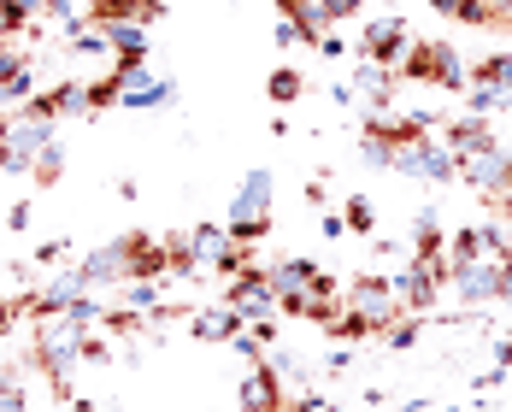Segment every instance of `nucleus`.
Segmentation results:
<instances>
[{"mask_svg": "<svg viewBox=\"0 0 512 412\" xmlns=\"http://www.w3.org/2000/svg\"><path fill=\"white\" fill-rule=\"evenodd\" d=\"M189 254H195V265L224 271V277H236V271L248 265V248H236L224 224H195V230H189Z\"/></svg>", "mask_w": 512, "mask_h": 412, "instance_id": "obj_8", "label": "nucleus"}, {"mask_svg": "<svg viewBox=\"0 0 512 412\" xmlns=\"http://www.w3.org/2000/svg\"><path fill=\"white\" fill-rule=\"evenodd\" d=\"M0 412H30V395L12 371H0Z\"/></svg>", "mask_w": 512, "mask_h": 412, "instance_id": "obj_31", "label": "nucleus"}, {"mask_svg": "<svg viewBox=\"0 0 512 412\" xmlns=\"http://www.w3.org/2000/svg\"><path fill=\"white\" fill-rule=\"evenodd\" d=\"M412 242H418V254H448V230H442L436 206H418V218H412Z\"/></svg>", "mask_w": 512, "mask_h": 412, "instance_id": "obj_23", "label": "nucleus"}, {"mask_svg": "<svg viewBox=\"0 0 512 412\" xmlns=\"http://www.w3.org/2000/svg\"><path fill=\"white\" fill-rule=\"evenodd\" d=\"M130 254H136V236H118V242H106L95 254L77 259V277H83V289H106V283H130Z\"/></svg>", "mask_w": 512, "mask_h": 412, "instance_id": "obj_10", "label": "nucleus"}, {"mask_svg": "<svg viewBox=\"0 0 512 412\" xmlns=\"http://www.w3.org/2000/svg\"><path fill=\"white\" fill-rule=\"evenodd\" d=\"M342 218H348V230H354V236H371V230H377V206H371V195H354Z\"/></svg>", "mask_w": 512, "mask_h": 412, "instance_id": "obj_29", "label": "nucleus"}, {"mask_svg": "<svg viewBox=\"0 0 512 412\" xmlns=\"http://www.w3.org/2000/svg\"><path fill=\"white\" fill-rule=\"evenodd\" d=\"M318 412H342V407H330V401H324V407H318Z\"/></svg>", "mask_w": 512, "mask_h": 412, "instance_id": "obj_46", "label": "nucleus"}, {"mask_svg": "<svg viewBox=\"0 0 512 412\" xmlns=\"http://www.w3.org/2000/svg\"><path fill=\"white\" fill-rule=\"evenodd\" d=\"M271 36H277V48H295V42H301V30H295V18H283V12H277V30H271Z\"/></svg>", "mask_w": 512, "mask_h": 412, "instance_id": "obj_39", "label": "nucleus"}, {"mask_svg": "<svg viewBox=\"0 0 512 412\" xmlns=\"http://www.w3.org/2000/svg\"><path fill=\"white\" fill-rule=\"evenodd\" d=\"M30 218H36V212H30V201H12V206H6V230H30Z\"/></svg>", "mask_w": 512, "mask_h": 412, "instance_id": "obj_38", "label": "nucleus"}, {"mask_svg": "<svg viewBox=\"0 0 512 412\" xmlns=\"http://www.w3.org/2000/svg\"><path fill=\"white\" fill-rule=\"evenodd\" d=\"M507 177H512V154L495 142V148H483V154H465L460 159V183L465 189H477V195H507Z\"/></svg>", "mask_w": 512, "mask_h": 412, "instance_id": "obj_12", "label": "nucleus"}, {"mask_svg": "<svg viewBox=\"0 0 512 412\" xmlns=\"http://www.w3.org/2000/svg\"><path fill=\"white\" fill-rule=\"evenodd\" d=\"M224 301L242 312L248 324H265V318H277V289H271V271H254V265H242V271L230 277Z\"/></svg>", "mask_w": 512, "mask_h": 412, "instance_id": "obj_7", "label": "nucleus"}, {"mask_svg": "<svg viewBox=\"0 0 512 412\" xmlns=\"http://www.w3.org/2000/svg\"><path fill=\"white\" fill-rule=\"evenodd\" d=\"M389 171H401V177H418V183H436V189H448V183H460V159L448 142H436V136H401L395 142V165Z\"/></svg>", "mask_w": 512, "mask_h": 412, "instance_id": "obj_4", "label": "nucleus"}, {"mask_svg": "<svg viewBox=\"0 0 512 412\" xmlns=\"http://www.w3.org/2000/svg\"><path fill=\"white\" fill-rule=\"evenodd\" d=\"M483 242H489V254L495 259H512V201L501 195V206L483 218Z\"/></svg>", "mask_w": 512, "mask_h": 412, "instance_id": "obj_22", "label": "nucleus"}, {"mask_svg": "<svg viewBox=\"0 0 512 412\" xmlns=\"http://www.w3.org/2000/svg\"><path fill=\"white\" fill-rule=\"evenodd\" d=\"M53 124H59V118H53L48 101L36 95V101H24L18 112H6V118H0V148H6V154L30 171V165H36V154L53 142Z\"/></svg>", "mask_w": 512, "mask_h": 412, "instance_id": "obj_3", "label": "nucleus"}, {"mask_svg": "<svg viewBox=\"0 0 512 412\" xmlns=\"http://www.w3.org/2000/svg\"><path fill=\"white\" fill-rule=\"evenodd\" d=\"M265 95H271V106H295L307 95V77H301L295 65H277V71L265 77Z\"/></svg>", "mask_w": 512, "mask_h": 412, "instance_id": "obj_25", "label": "nucleus"}, {"mask_svg": "<svg viewBox=\"0 0 512 412\" xmlns=\"http://www.w3.org/2000/svg\"><path fill=\"white\" fill-rule=\"evenodd\" d=\"M507 201H512V177H507Z\"/></svg>", "mask_w": 512, "mask_h": 412, "instance_id": "obj_47", "label": "nucleus"}, {"mask_svg": "<svg viewBox=\"0 0 512 412\" xmlns=\"http://www.w3.org/2000/svg\"><path fill=\"white\" fill-rule=\"evenodd\" d=\"M236 407L242 412H289V395H283V377L271 360H254L248 377L236 383Z\"/></svg>", "mask_w": 512, "mask_h": 412, "instance_id": "obj_11", "label": "nucleus"}, {"mask_svg": "<svg viewBox=\"0 0 512 412\" xmlns=\"http://www.w3.org/2000/svg\"><path fill=\"white\" fill-rule=\"evenodd\" d=\"M112 59H148V24H101Z\"/></svg>", "mask_w": 512, "mask_h": 412, "instance_id": "obj_21", "label": "nucleus"}, {"mask_svg": "<svg viewBox=\"0 0 512 412\" xmlns=\"http://www.w3.org/2000/svg\"><path fill=\"white\" fill-rule=\"evenodd\" d=\"M165 0H89V24H154Z\"/></svg>", "mask_w": 512, "mask_h": 412, "instance_id": "obj_16", "label": "nucleus"}, {"mask_svg": "<svg viewBox=\"0 0 512 412\" xmlns=\"http://www.w3.org/2000/svg\"><path fill=\"white\" fill-rule=\"evenodd\" d=\"M359 48H365V59H377V65H401L412 48V36H407V24L401 18H365V36H359Z\"/></svg>", "mask_w": 512, "mask_h": 412, "instance_id": "obj_13", "label": "nucleus"}, {"mask_svg": "<svg viewBox=\"0 0 512 412\" xmlns=\"http://www.w3.org/2000/svg\"><path fill=\"white\" fill-rule=\"evenodd\" d=\"M436 89H448V95H465L471 89V71H465L460 48H448V42H442V59H436Z\"/></svg>", "mask_w": 512, "mask_h": 412, "instance_id": "obj_26", "label": "nucleus"}, {"mask_svg": "<svg viewBox=\"0 0 512 412\" xmlns=\"http://www.w3.org/2000/svg\"><path fill=\"white\" fill-rule=\"evenodd\" d=\"M348 307L371 324V336H383L395 318H407V307H401V295H395L389 277H359L354 289H348Z\"/></svg>", "mask_w": 512, "mask_h": 412, "instance_id": "obj_6", "label": "nucleus"}, {"mask_svg": "<svg viewBox=\"0 0 512 412\" xmlns=\"http://www.w3.org/2000/svg\"><path fill=\"white\" fill-rule=\"evenodd\" d=\"M71 53H83V59H112V42H106L101 24H77V30H71Z\"/></svg>", "mask_w": 512, "mask_h": 412, "instance_id": "obj_27", "label": "nucleus"}, {"mask_svg": "<svg viewBox=\"0 0 512 412\" xmlns=\"http://www.w3.org/2000/svg\"><path fill=\"white\" fill-rule=\"evenodd\" d=\"M430 6H436V12H460V0H430Z\"/></svg>", "mask_w": 512, "mask_h": 412, "instance_id": "obj_45", "label": "nucleus"}, {"mask_svg": "<svg viewBox=\"0 0 512 412\" xmlns=\"http://www.w3.org/2000/svg\"><path fill=\"white\" fill-rule=\"evenodd\" d=\"M501 307H512V259H501Z\"/></svg>", "mask_w": 512, "mask_h": 412, "instance_id": "obj_43", "label": "nucleus"}, {"mask_svg": "<svg viewBox=\"0 0 512 412\" xmlns=\"http://www.w3.org/2000/svg\"><path fill=\"white\" fill-rule=\"evenodd\" d=\"M271 218H277V177L265 171V165H254L242 183H236V195H230V242L236 248H254V242H265V230H271Z\"/></svg>", "mask_w": 512, "mask_h": 412, "instance_id": "obj_2", "label": "nucleus"}, {"mask_svg": "<svg viewBox=\"0 0 512 412\" xmlns=\"http://www.w3.org/2000/svg\"><path fill=\"white\" fill-rule=\"evenodd\" d=\"M59 171H65V154H59V142H48V148L36 154V165H30V177H36L42 189H53V183H59Z\"/></svg>", "mask_w": 512, "mask_h": 412, "instance_id": "obj_28", "label": "nucleus"}, {"mask_svg": "<svg viewBox=\"0 0 512 412\" xmlns=\"http://www.w3.org/2000/svg\"><path fill=\"white\" fill-rule=\"evenodd\" d=\"M448 412H454V407H448Z\"/></svg>", "mask_w": 512, "mask_h": 412, "instance_id": "obj_48", "label": "nucleus"}, {"mask_svg": "<svg viewBox=\"0 0 512 412\" xmlns=\"http://www.w3.org/2000/svg\"><path fill=\"white\" fill-rule=\"evenodd\" d=\"M89 289H83V277H77V265L71 271H59L53 283H42L36 295H30V312H71V301H83Z\"/></svg>", "mask_w": 512, "mask_h": 412, "instance_id": "obj_17", "label": "nucleus"}, {"mask_svg": "<svg viewBox=\"0 0 512 412\" xmlns=\"http://www.w3.org/2000/svg\"><path fill=\"white\" fill-rule=\"evenodd\" d=\"M65 412H101V407H95L89 395H71V401H65Z\"/></svg>", "mask_w": 512, "mask_h": 412, "instance_id": "obj_44", "label": "nucleus"}, {"mask_svg": "<svg viewBox=\"0 0 512 412\" xmlns=\"http://www.w3.org/2000/svg\"><path fill=\"white\" fill-rule=\"evenodd\" d=\"M271 289H277V312H295L307 295H336V283H330V271L307 254H289L271 265Z\"/></svg>", "mask_w": 512, "mask_h": 412, "instance_id": "obj_5", "label": "nucleus"}, {"mask_svg": "<svg viewBox=\"0 0 512 412\" xmlns=\"http://www.w3.org/2000/svg\"><path fill=\"white\" fill-rule=\"evenodd\" d=\"M71 318H77V324L89 330V324H101V318H106V307H101V301H89V295H83V301H71Z\"/></svg>", "mask_w": 512, "mask_h": 412, "instance_id": "obj_34", "label": "nucleus"}, {"mask_svg": "<svg viewBox=\"0 0 512 412\" xmlns=\"http://www.w3.org/2000/svg\"><path fill=\"white\" fill-rule=\"evenodd\" d=\"M0 101H36V71H30V65H24V71H12V77H6V83H0Z\"/></svg>", "mask_w": 512, "mask_h": 412, "instance_id": "obj_30", "label": "nucleus"}, {"mask_svg": "<svg viewBox=\"0 0 512 412\" xmlns=\"http://www.w3.org/2000/svg\"><path fill=\"white\" fill-rule=\"evenodd\" d=\"M395 83H401V77H395L389 65H377V59H359V65H354V95H365V101H371V118H383V112H389V101H395Z\"/></svg>", "mask_w": 512, "mask_h": 412, "instance_id": "obj_15", "label": "nucleus"}, {"mask_svg": "<svg viewBox=\"0 0 512 412\" xmlns=\"http://www.w3.org/2000/svg\"><path fill=\"white\" fill-rule=\"evenodd\" d=\"M42 101H48L53 118H95V95H89V83H59V89H42Z\"/></svg>", "mask_w": 512, "mask_h": 412, "instance_id": "obj_19", "label": "nucleus"}, {"mask_svg": "<svg viewBox=\"0 0 512 412\" xmlns=\"http://www.w3.org/2000/svg\"><path fill=\"white\" fill-rule=\"evenodd\" d=\"M83 348H89V330L71 318V312H36V336H30V360L42 365L48 383H71V371L83 365Z\"/></svg>", "mask_w": 512, "mask_h": 412, "instance_id": "obj_1", "label": "nucleus"}, {"mask_svg": "<svg viewBox=\"0 0 512 412\" xmlns=\"http://www.w3.org/2000/svg\"><path fill=\"white\" fill-rule=\"evenodd\" d=\"M448 259H454V265H471V259H489V242H483V224H460V230H448Z\"/></svg>", "mask_w": 512, "mask_h": 412, "instance_id": "obj_24", "label": "nucleus"}, {"mask_svg": "<svg viewBox=\"0 0 512 412\" xmlns=\"http://www.w3.org/2000/svg\"><path fill=\"white\" fill-rule=\"evenodd\" d=\"M318 6H324V24H336V18H354L365 0H318Z\"/></svg>", "mask_w": 512, "mask_h": 412, "instance_id": "obj_35", "label": "nucleus"}, {"mask_svg": "<svg viewBox=\"0 0 512 412\" xmlns=\"http://www.w3.org/2000/svg\"><path fill=\"white\" fill-rule=\"evenodd\" d=\"M324 236H348V218L342 212H324Z\"/></svg>", "mask_w": 512, "mask_h": 412, "instance_id": "obj_42", "label": "nucleus"}, {"mask_svg": "<svg viewBox=\"0 0 512 412\" xmlns=\"http://www.w3.org/2000/svg\"><path fill=\"white\" fill-rule=\"evenodd\" d=\"M248 330V318L230 307V301H206V307L189 312V336L195 342H236Z\"/></svg>", "mask_w": 512, "mask_h": 412, "instance_id": "obj_14", "label": "nucleus"}, {"mask_svg": "<svg viewBox=\"0 0 512 412\" xmlns=\"http://www.w3.org/2000/svg\"><path fill=\"white\" fill-rule=\"evenodd\" d=\"M124 301H130V312H159V283H130Z\"/></svg>", "mask_w": 512, "mask_h": 412, "instance_id": "obj_33", "label": "nucleus"}, {"mask_svg": "<svg viewBox=\"0 0 512 412\" xmlns=\"http://www.w3.org/2000/svg\"><path fill=\"white\" fill-rule=\"evenodd\" d=\"M24 65H30V59H24V53L12 48V42H0V83H6V77H12V71H24Z\"/></svg>", "mask_w": 512, "mask_h": 412, "instance_id": "obj_37", "label": "nucleus"}, {"mask_svg": "<svg viewBox=\"0 0 512 412\" xmlns=\"http://www.w3.org/2000/svg\"><path fill=\"white\" fill-rule=\"evenodd\" d=\"M318 53H324V59H342V53H348V42H342V36H330V30H324V42H318Z\"/></svg>", "mask_w": 512, "mask_h": 412, "instance_id": "obj_40", "label": "nucleus"}, {"mask_svg": "<svg viewBox=\"0 0 512 412\" xmlns=\"http://www.w3.org/2000/svg\"><path fill=\"white\" fill-rule=\"evenodd\" d=\"M448 289H454V301L465 307H495L501 301V259H471V265H454V277H448Z\"/></svg>", "mask_w": 512, "mask_h": 412, "instance_id": "obj_9", "label": "nucleus"}, {"mask_svg": "<svg viewBox=\"0 0 512 412\" xmlns=\"http://www.w3.org/2000/svg\"><path fill=\"white\" fill-rule=\"evenodd\" d=\"M65 254H71V242H65V236H53V242H42V248H36V265H59Z\"/></svg>", "mask_w": 512, "mask_h": 412, "instance_id": "obj_36", "label": "nucleus"}, {"mask_svg": "<svg viewBox=\"0 0 512 412\" xmlns=\"http://www.w3.org/2000/svg\"><path fill=\"white\" fill-rule=\"evenodd\" d=\"M42 12H48V18L59 24V30H65V36L83 24V18H77V0H42Z\"/></svg>", "mask_w": 512, "mask_h": 412, "instance_id": "obj_32", "label": "nucleus"}, {"mask_svg": "<svg viewBox=\"0 0 512 412\" xmlns=\"http://www.w3.org/2000/svg\"><path fill=\"white\" fill-rule=\"evenodd\" d=\"M159 271H171L165 242H154V236H136V254H130V283H154Z\"/></svg>", "mask_w": 512, "mask_h": 412, "instance_id": "obj_20", "label": "nucleus"}, {"mask_svg": "<svg viewBox=\"0 0 512 412\" xmlns=\"http://www.w3.org/2000/svg\"><path fill=\"white\" fill-rule=\"evenodd\" d=\"M448 148H454V159H465V154H483V148H495V130H489V118H477V112H465V118H454V124H448Z\"/></svg>", "mask_w": 512, "mask_h": 412, "instance_id": "obj_18", "label": "nucleus"}, {"mask_svg": "<svg viewBox=\"0 0 512 412\" xmlns=\"http://www.w3.org/2000/svg\"><path fill=\"white\" fill-rule=\"evenodd\" d=\"M348 365H354V348H336V354L324 360V371H348Z\"/></svg>", "mask_w": 512, "mask_h": 412, "instance_id": "obj_41", "label": "nucleus"}]
</instances>
